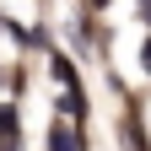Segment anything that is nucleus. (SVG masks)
<instances>
[{"label": "nucleus", "instance_id": "1", "mask_svg": "<svg viewBox=\"0 0 151 151\" xmlns=\"http://www.w3.org/2000/svg\"><path fill=\"white\" fill-rule=\"evenodd\" d=\"M22 146V129H16V108H0V151Z\"/></svg>", "mask_w": 151, "mask_h": 151}, {"label": "nucleus", "instance_id": "2", "mask_svg": "<svg viewBox=\"0 0 151 151\" xmlns=\"http://www.w3.org/2000/svg\"><path fill=\"white\" fill-rule=\"evenodd\" d=\"M49 146H54V151H81V140H76V129H65V124L54 129V140H49Z\"/></svg>", "mask_w": 151, "mask_h": 151}, {"label": "nucleus", "instance_id": "3", "mask_svg": "<svg viewBox=\"0 0 151 151\" xmlns=\"http://www.w3.org/2000/svg\"><path fill=\"white\" fill-rule=\"evenodd\" d=\"M146 65H151V38H146Z\"/></svg>", "mask_w": 151, "mask_h": 151}, {"label": "nucleus", "instance_id": "4", "mask_svg": "<svg viewBox=\"0 0 151 151\" xmlns=\"http://www.w3.org/2000/svg\"><path fill=\"white\" fill-rule=\"evenodd\" d=\"M146 22H151V0H146Z\"/></svg>", "mask_w": 151, "mask_h": 151}, {"label": "nucleus", "instance_id": "5", "mask_svg": "<svg viewBox=\"0 0 151 151\" xmlns=\"http://www.w3.org/2000/svg\"><path fill=\"white\" fill-rule=\"evenodd\" d=\"M97 6H108V0H97Z\"/></svg>", "mask_w": 151, "mask_h": 151}]
</instances>
